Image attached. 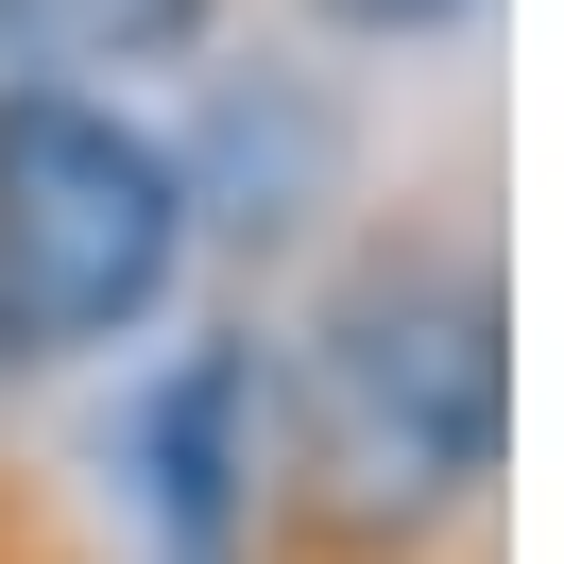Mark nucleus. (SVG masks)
<instances>
[{"label":"nucleus","mask_w":564,"mask_h":564,"mask_svg":"<svg viewBox=\"0 0 564 564\" xmlns=\"http://www.w3.org/2000/svg\"><path fill=\"white\" fill-rule=\"evenodd\" d=\"M274 411L359 445L377 479L479 513L496 445H513V308H496V240L445 206H377L325 257L308 325L274 343Z\"/></svg>","instance_id":"nucleus-1"},{"label":"nucleus","mask_w":564,"mask_h":564,"mask_svg":"<svg viewBox=\"0 0 564 564\" xmlns=\"http://www.w3.org/2000/svg\"><path fill=\"white\" fill-rule=\"evenodd\" d=\"M188 172L104 86H0V377L120 359L188 291Z\"/></svg>","instance_id":"nucleus-2"},{"label":"nucleus","mask_w":564,"mask_h":564,"mask_svg":"<svg viewBox=\"0 0 564 564\" xmlns=\"http://www.w3.org/2000/svg\"><path fill=\"white\" fill-rule=\"evenodd\" d=\"M257 411H274V343H257V325L188 343L172 377L138 393L120 479H138V513H154V564H240L257 547Z\"/></svg>","instance_id":"nucleus-3"},{"label":"nucleus","mask_w":564,"mask_h":564,"mask_svg":"<svg viewBox=\"0 0 564 564\" xmlns=\"http://www.w3.org/2000/svg\"><path fill=\"white\" fill-rule=\"evenodd\" d=\"M172 172H188V223L291 257L325 206H343V104H325V69H223L206 120L172 138Z\"/></svg>","instance_id":"nucleus-4"},{"label":"nucleus","mask_w":564,"mask_h":564,"mask_svg":"<svg viewBox=\"0 0 564 564\" xmlns=\"http://www.w3.org/2000/svg\"><path fill=\"white\" fill-rule=\"evenodd\" d=\"M223 35V0H0V86H138Z\"/></svg>","instance_id":"nucleus-5"},{"label":"nucleus","mask_w":564,"mask_h":564,"mask_svg":"<svg viewBox=\"0 0 564 564\" xmlns=\"http://www.w3.org/2000/svg\"><path fill=\"white\" fill-rule=\"evenodd\" d=\"M308 18H325L343 52H427V35H462L479 0H308Z\"/></svg>","instance_id":"nucleus-6"}]
</instances>
